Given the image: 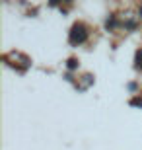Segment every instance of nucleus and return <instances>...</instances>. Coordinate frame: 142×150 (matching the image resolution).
Listing matches in <instances>:
<instances>
[{"label":"nucleus","mask_w":142,"mask_h":150,"mask_svg":"<svg viewBox=\"0 0 142 150\" xmlns=\"http://www.w3.org/2000/svg\"><path fill=\"white\" fill-rule=\"evenodd\" d=\"M88 37L86 29H84V25H74L70 31V43H84Z\"/></svg>","instance_id":"1"}]
</instances>
